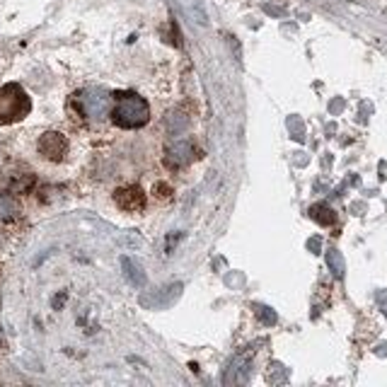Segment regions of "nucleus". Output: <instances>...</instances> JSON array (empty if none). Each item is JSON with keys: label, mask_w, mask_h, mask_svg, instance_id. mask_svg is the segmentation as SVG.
<instances>
[{"label": "nucleus", "mask_w": 387, "mask_h": 387, "mask_svg": "<svg viewBox=\"0 0 387 387\" xmlns=\"http://www.w3.org/2000/svg\"><path fill=\"white\" fill-rule=\"evenodd\" d=\"M150 119V107L136 92H119L114 100L112 121L121 128H140Z\"/></svg>", "instance_id": "f257e3e1"}, {"label": "nucleus", "mask_w": 387, "mask_h": 387, "mask_svg": "<svg viewBox=\"0 0 387 387\" xmlns=\"http://www.w3.org/2000/svg\"><path fill=\"white\" fill-rule=\"evenodd\" d=\"M32 112V100L20 85L10 83L0 88V124H17Z\"/></svg>", "instance_id": "f03ea898"}, {"label": "nucleus", "mask_w": 387, "mask_h": 387, "mask_svg": "<svg viewBox=\"0 0 387 387\" xmlns=\"http://www.w3.org/2000/svg\"><path fill=\"white\" fill-rule=\"evenodd\" d=\"M76 100L80 104V112L88 116V119H102V116L109 112L112 97H109V92L102 88H90V90L80 92Z\"/></svg>", "instance_id": "7ed1b4c3"}, {"label": "nucleus", "mask_w": 387, "mask_h": 387, "mask_svg": "<svg viewBox=\"0 0 387 387\" xmlns=\"http://www.w3.org/2000/svg\"><path fill=\"white\" fill-rule=\"evenodd\" d=\"M66 150H68V143H66V138L56 131L44 133L39 140V153L48 160H63Z\"/></svg>", "instance_id": "20e7f679"}, {"label": "nucleus", "mask_w": 387, "mask_h": 387, "mask_svg": "<svg viewBox=\"0 0 387 387\" xmlns=\"http://www.w3.org/2000/svg\"><path fill=\"white\" fill-rule=\"evenodd\" d=\"M114 199H116V206H119L121 211H128V213H136L145 206V194L140 192L138 187L119 189V192L114 194Z\"/></svg>", "instance_id": "39448f33"}, {"label": "nucleus", "mask_w": 387, "mask_h": 387, "mask_svg": "<svg viewBox=\"0 0 387 387\" xmlns=\"http://www.w3.org/2000/svg\"><path fill=\"white\" fill-rule=\"evenodd\" d=\"M194 158H196L194 145L189 143V140H180V143H175V145H170V148H167L165 162H167L170 167H184V165H189Z\"/></svg>", "instance_id": "423d86ee"}, {"label": "nucleus", "mask_w": 387, "mask_h": 387, "mask_svg": "<svg viewBox=\"0 0 387 387\" xmlns=\"http://www.w3.org/2000/svg\"><path fill=\"white\" fill-rule=\"evenodd\" d=\"M180 5L184 8V12L189 15V20L201 24V27H206L208 24V15L204 10V5H201V0H180Z\"/></svg>", "instance_id": "0eeeda50"}, {"label": "nucleus", "mask_w": 387, "mask_h": 387, "mask_svg": "<svg viewBox=\"0 0 387 387\" xmlns=\"http://www.w3.org/2000/svg\"><path fill=\"white\" fill-rule=\"evenodd\" d=\"M121 264H124V269H126V276H128V281H131L133 286H143L145 284V276H143V269H138L136 264H133L128 257H124L121 259Z\"/></svg>", "instance_id": "6e6552de"}, {"label": "nucleus", "mask_w": 387, "mask_h": 387, "mask_svg": "<svg viewBox=\"0 0 387 387\" xmlns=\"http://www.w3.org/2000/svg\"><path fill=\"white\" fill-rule=\"evenodd\" d=\"M10 213H15V204H12V199H0V218H8Z\"/></svg>", "instance_id": "1a4fd4ad"}]
</instances>
